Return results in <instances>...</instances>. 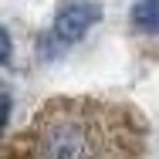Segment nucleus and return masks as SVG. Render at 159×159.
I'll return each mask as SVG.
<instances>
[{
    "label": "nucleus",
    "instance_id": "obj_1",
    "mask_svg": "<svg viewBox=\"0 0 159 159\" xmlns=\"http://www.w3.org/2000/svg\"><path fill=\"white\" fill-rule=\"evenodd\" d=\"M146 119L108 98H54L0 159H146Z\"/></svg>",
    "mask_w": 159,
    "mask_h": 159
},
{
    "label": "nucleus",
    "instance_id": "obj_2",
    "mask_svg": "<svg viewBox=\"0 0 159 159\" xmlns=\"http://www.w3.org/2000/svg\"><path fill=\"white\" fill-rule=\"evenodd\" d=\"M98 20H102V3L98 0H64L54 14V24H51V41L61 44V48H71Z\"/></svg>",
    "mask_w": 159,
    "mask_h": 159
},
{
    "label": "nucleus",
    "instance_id": "obj_3",
    "mask_svg": "<svg viewBox=\"0 0 159 159\" xmlns=\"http://www.w3.org/2000/svg\"><path fill=\"white\" fill-rule=\"evenodd\" d=\"M132 24L146 34L159 31V0H139L132 7Z\"/></svg>",
    "mask_w": 159,
    "mask_h": 159
},
{
    "label": "nucleus",
    "instance_id": "obj_4",
    "mask_svg": "<svg viewBox=\"0 0 159 159\" xmlns=\"http://www.w3.org/2000/svg\"><path fill=\"white\" fill-rule=\"evenodd\" d=\"M10 108H14L10 92H3V88H0V132H3V129H7V122H10Z\"/></svg>",
    "mask_w": 159,
    "mask_h": 159
},
{
    "label": "nucleus",
    "instance_id": "obj_5",
    "mask_svg": "<svg viewBox=\"0 0 159 159\" xmlns=\"http://www.w3.org/2000/svg\"><path fill=\"white\" fill-rule=\"evenodd\" d=\"M10 51H14V41H10V34L0 27V64L10 61Z\"/></svg>",
    "mask_w": 159,
    "mask_h": 159
}]
</instances>
